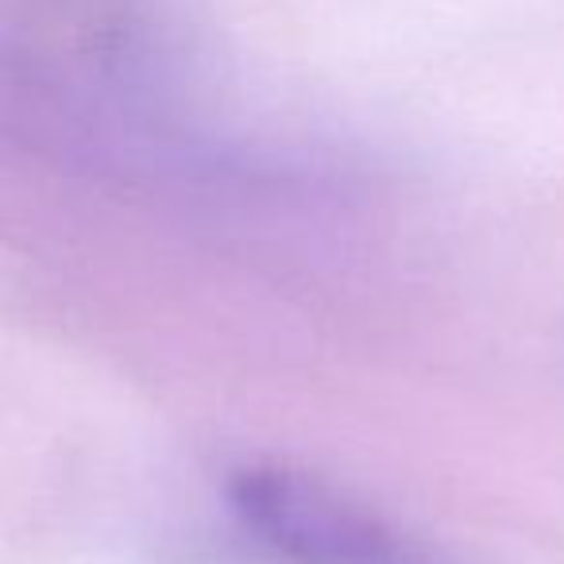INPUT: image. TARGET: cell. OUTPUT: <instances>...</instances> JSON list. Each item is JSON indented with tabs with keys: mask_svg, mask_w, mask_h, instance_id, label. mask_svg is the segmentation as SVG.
<instances>
[{
	"mask_svg": "<svg viewBox=\"0 0 564 564\" xmlns=\"http://www.w3.org/2000/svg\"><path fill=\"white\" fill-rule=\"evenodd\" d=\"M225 495L243 530L286 564H456L371 502L291 464H243Z\"/></svg>",
	"mask_w": 564,
	"mask_h": 564,
	"instance_id": "6da1fadb",
	"label": "cell"
}]
</instances>
